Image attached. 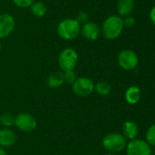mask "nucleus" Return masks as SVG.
<instances>
[{
    "instance_id": "nucleus-11",
    "label": "nucleus",
    "mask_w": 155,
    "mask_h": 155,
    "mask_svg": "<svg viewBox=\"0 0 155 155\" xmlns=\"http://www.w3.org/2000/svg\"><path fill=\"white\" fill-rule=\"evenodd\" d=\"M17 140L16 134L10 128L0 129V146L3 148H9L16 144Z\"/></svg>"
},
{
    "instance_id": "nucleus-12",
    "label": "nucleus",
    "mask_w": 155,
    "mask_h": 155,
    "mask_svg": "<svg viewBox=\"0 0 155 155\" xmlns=\"http://www.w3.org/2000/svg\"><path fill=\"white\" fill-rule=\"evenodd\" d=\"M122 135L124 136V138L127 140H134L136 139L138 134H139V127L138 125L132 121H127L123 124L122 126Z\"/></svg>"
},
{
    "instance_id": "nucleus-2",
    "label": "nucleus",
    "mask_w": 155,
    "mask_h": 155,
    "mask_svg": "<svg viewBox=\"0 0 155 155\" xmlns=\"http://www.w3.org/2000/svg\"><path fill=\"white\" fill-rule=\"evenodd\" d=\"M80 29L81 25L76 18H65L58 23L57 26V34L61 39L71 41L80 35Z\"/></svg>"
},
{
    "instance_id": "nucleus-10",
    "label": "nucleus",
    "mask_w": 155,
    "mask_h": 155,
    "mask_svg": "<svg viewBox=\"0 0 155 155\" xmlns=\"http://www.w3.org/2000/svg\"><path fill=\"white\" fill-rule=\"evenodd\" d=\"M101 34L100 27L94 22L88 21L81 25L80 35L89 41H96Z\"/></svg>"
},
{
    "instance_id": "nucleus-24",
    "label": "nucleus",
    "mask_w": 155,
    "mask_h": 155,
    "mask_svg": "<svg viewBox=\"0 0 155 155\" xmlns=\"http://www.w3.org/2000/svg\"><path fill=\"white\" fill-rule=\"evenodd\" d=\"M150 19H151L152 23L155 25V5L152 7L151 11H150Z\"/></svg>"
},
{
    "instance_id": "nucleus-23",
    "label": "nucleus",
    "mask_w": 155,
    "mask_h": 155,
    "mask_svg": "<svg viewBox=\"0 0 155 155\" xmlns=\"http://www.w3.org/2000/svg\"><path fill=\"white\" fill-rule=\"evenodd\" d=\"M88 18H89V16H88L86 12H79L76 19L81 25V24H84V23L88 22Z\"/></svg>"
},
{
    "instance_id": "nucleus-13",
    "label": "nucleus",
    "mask_w": 155,
    "mask_h": 155,
    "mask_svg": "<svg viewBox=\"0 0 155 155\" xmlns=\"http://www.w3.org/2000/svg\"><path fill=\"white\" fill-rule=\"evenodd\" d=\"M134 5L133 0H119L117 2V12L121 17L131 15L134 10Z\"/></svg>"
},
{
    "instance_id": "nucleus-4",
    "label": "nucleus",
    "mask_w": 155,
    "mask_h": 155,
    "mask_svg": "<svg viewBox=\"0 0 155 155\" xmlns=\"http://www.w3.org/2000/svg\"><path fill=\"white\" fill-rule=\"evenodd\" d=\"M79 62L78 52L71 47H67L63 49L58 57V64L61 72L74 70Z\"/></svg>"
},
{
    "instance_id": "nucleus-15",
    "label": "nucleus",
    "mask_w": 155,
    "mask_h": 155,
    "mask_svg": "<svg viewBox=\"0 0 155 155\" xmlns=\"http://www.w3.org/2000/svg\"><path fill=\"white\" fill-rule=\"evenodd\" d=\"M126 102L130 104H136L141 99V90L138 86L132 85L125 92Z\"/></svg>"
},
{
    "instance_id": "nucleus-8",
    "label": "nucleus",
    "mask_w": 155,
    "mask_h": 155,
    "mask_svg": "<svg viewBox=\"0 0 155 155\" xmlns=\"http://www.w3.org/2000/svg\"><path fill=\"white\" fill-rule=\"evenodd\" d=\"M126 153L127 155H152V148L147 142L134 139L127 143Z\"/></svg>"
},
{
    "instance_id": "nucleus-18",
    "label": "nucleus",
    "mask_w": 155,
    "mask_h": 155,
    "mask_svg": "<svg viewBox=\"0 0 155 155\" xmlns=\"http://www.w3.org/2000/svg\"><path fill=\"white\" fill-rule=\"evenodd\" d=\"M0 124L3 128H11L15 126V116L9 113H4L0 115Z\"/></svg>"
},
{
    "instance_id": "nucleus-1",
    "label": "nucleus",
    "mask_w": 155,
    "mask_h": 155,
    "mask_svg": "<svg viewBox=\"0 0 155 155\" xmlns=\"http://www.w3.org/2000/svg\"><path fill=\"white\" fill-rule=\"evenodd\" d=\"M123 20L120 15H110L102 23L100 31L102 35L108 40L118 38L123 31Z\"/></svg>"
},
{
    "instance_id": "nucleus-7",
    "label": "nucleus",
    "mask_w": 155,
    "mask_h": 155,
    "mask_svg": "<svg viewBox=\"0 0 155 155\" xmlns=\"http://www.w3.org/2000/svg\"><path fill=\"white\" fill-rule=\"evenodd\" d=\"M15 126L23 133H31L37 127V122L30 114L20 113L15 117Z\"/></svg>"
},
{
    "instance_id": "nucleus-26",
    "label": "nucleus",
    "mask_w": 155,
    "mask_h": 155,
    "mask_svg": "<svg viewBox=\"0 0 155 155\" xmlns=\"http://www.w3.org/2000/svg\"><path fill=\"white\" fill-rule=\"evenodd\" d=\"M2 49V43H1V39H0V51Z\"/></svg>"
},
{
    "instance_id": "nucleus-16",
    "label": "nucleus",
    "mask_w": 155,
    "mask_h": 155,
    "mask_svg": "<svg viewBox=\"0 0 155 155\" xmlns=\"http://www.w3.org/2000/svg\"><path fill=\"white\" fill-rule=\"evenodd\" d=\"M31 14L36 17H43L47 14V5L42 1H35L29 7Z\"/></svg>"
},
{
    "instance_id": "nucleus-27",
    "label": "nucleus",
    "mask_w": 155,
    "mask_h": 155,
    "mask_svg": "<svg viewBox=\"0 0 155 155\" xmlns=\"http://www.w3.org/2000/svg\"><path fill=\"white\" fill-rule=\"evenodd\" d=\"M104 155H115L114 153H106V154Z\"/></svg>"
},
{
    "instance_id": "nucleus-22",
    "label": "nucleus",
    "mask_w": 155,
    "mask_h": 155,
    "mask_svg": "<svg viewBox=\"0 0 155 155\" xmlns=\"http://www.w3.org/2000/svg\"><path fill=\"white\" fill-rule=\"evenodd\" d=\"M122 20H123V25H124V27H132L135 25V23H136L135 18L133 16H132V15L125 16V18L122 19Z\"/></svg>"
},
{
    "instance_id": "nucleus-20",
    "label": "nucleus",
    "mask_w": 155,
    "mask_h": 155,
    "mask_svg": "<svg viewBox=\"0 0 155 155\" xmlns=\"http://www.w3.org/2000/svg\"><path fill=\"white\" fill-rule=\"evenodd\" d=\"M146 142L150 145L155 146V124L151 125L146 132Z\"/></svg>"
},
{
    "instance_id": "nucleus-6",
    "label": "nucleus",
    "mask_w": 155,
    "mask_h": 155,
    "mask_svg": "<svg viewBox=\"0 0 155 155\" xmlns=\"http://www.w3.org/2000/svg\"><path fill=\"white\" fill-rule=\"evenodd\" d=\"M117 61L121 68L126 71H131L138 66L139 57L134 51L125 49L119 53Z\"/></svg>"
},
{
    "instance_id": "nucleus-25",
    "label": "nucleus",
    "mask_w": 155,
    "mask_h": 155,
    "mask_svg": "<svg viewBox=\"0 0 155 155\" xmlns=\"http://www.w3.org/2000/svg\"><path fill=\"white\" fill-rule=\"evenodd\" d=\"M0 155H8L6 151L5 150V148H3L1 146H0Z\"/></svg>"
},
{
    "instance_id": "nucleus-5",
    "label": "nucleus",
    "mask_w": 155,
    "mask_h": 155,
    "mask_svg": "<svg viewBox=\"0 0 155 155\" xmlns=\"http://www.w3.org/2000/svg\"><path fill=\"white\" fill-rule=\"evenodd\" d=\"M72 92L79 97H88L94 92V82L86 76L78 77L71 84Z\"/></svg>"
},
{
    "instance_id": "nucleus-21",
    "label": "nucleus",
    "mask_w": 155,
    "mask_h": 155,
    "mask_svg": "<svg viewBox=\"0 0 155 155\" xmlns=\"http://www.w3.org/2000/svg\"><path fill=\"white\" fill-rule=\"evenodd\" d=\"M36 0H12L13 4L18 8H29Z\"/></svg>"
},
{
    "instance_id": "nucleus-9",
    "label": "nucleus",
    "mask_w": 155,
    "mask_h": 155,
    "mask_svg": "<svg viewBox=\"0 0 155 155\" xmlns=\"http://www.w3.org/2000/svg\"><path fill=\"white\" fill-rule=\"evenodd\" d=\"M16 28L15 17L7 13L0 14V39L9 36Z\"/></svg>"
},
{
    "instance_id": "nucleus-19",
    "label": "nucleus",
    "mask_w": 155,
    "mask_h": 155,
    "mask_svg": "<svg viewBox=\"0 0 155 155\" xmlns=\"http://www.w3.org/2000/svg\"><path fill=\"white\" fill-rule=\"evenodd\" d=\"M63 77H64V83H66L68 84H70V85L78 78L76 73L74 72V70H69V71L63 72Z\"/></svg>"
},
{
    "instance_id": "nucleus-17",
    "label": "nucleus",
    "mask_w": 155,
    "mask_h": 155,
    "mask_svg": "<svg viewBox=\"0 0 155 155\" xmlns=\"http://www.w3.org/2000/svg\"><path fill=\"white\" fill-rule=\"evenodd\" d=\"M94 92H96L100 96H107L111 92V86L109 83L105 81H100L95 84Z\"/></svg>"
},
{
    "instance_id": "nucleus-3",
    "label": "nucleus",
    "mask_w": 155,
    "mask_h": 155,
    "mask_svg": "<svg viewBox=\"0 0 155 155\" xmlns=\"http://www.w3.org/2000/svg\"><path fill=\"white\" fill-rule=\"evenodd\" d=\"M126 145H127V141L124 138V136L117 133L109 134L102 140L103 148L107 152L114 154L125 150Z\"/></svg>"
},
{
    "instance_id": "nucleus-14",
    "label": "nucleus",
    "mask_w": 155,
    "mask_h": 155,
    "mask_svg": "<svg viewBox=\"0 0 155 155\" xmlns=\"http://www.w3.org/2000/svg\"><path fill=\"white\" fill-rule=\"evenodd\" d=\"M64 77L63 72H53L50 74L47 79V85L50 89H58L64 84Z\"/></svg>"
}]
</instances>
